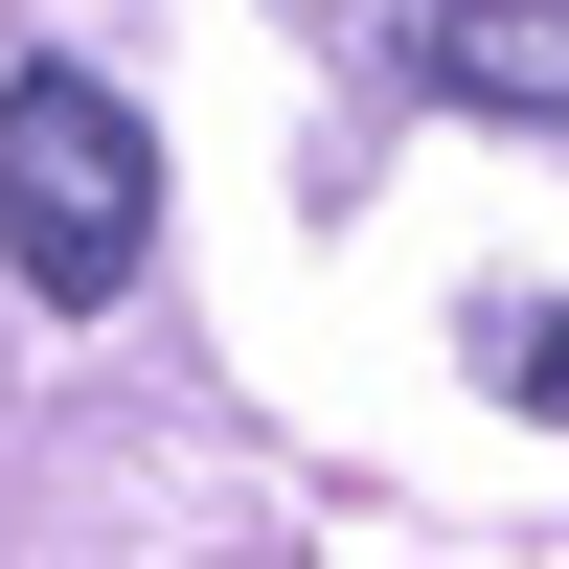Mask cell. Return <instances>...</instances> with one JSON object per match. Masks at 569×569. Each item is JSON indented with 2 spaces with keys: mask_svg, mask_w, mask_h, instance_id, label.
<instances>
[{
  "mask_svg": "<svg viewBox=\"0 0 569 569\" xmlns=\"http://www.w3.org/2000/svg\"><path fill=\"white\" fill-rule=\"evenodd\" d=\"M137 251H160V137H137V91L23 69L0 91V273H23L46 319H114Z\"/></svg>",
  "mask_w": 569,
  "mask_h": 569,
  "instance_id": "6da1fadb",
  "label": "cell"
},
{
  "mask_svg": "<svg viewBox=\"0 0 569 569\" xmlns=\"http://www.w3.org/2000/svg\"><path fill=\"white\" fill-rule=\"evenodd\" d=\"M479 114H569V0H388Z\"/></svg>",
  "mask_w": 569,
  "mask_h": 569,
  "instance_id": "7a4b0ae2",
  "label": "cell"
},
{
  "mask_svg": "<svg viewBox=\"0 0 569 569\" xmlns=\"http://www.w3.org/2000/svg\"><path fill=\"white\" fill-rule=\"evenodd\" d=\"M456 365H479L501 410H569V297H479V319H456Z\"/></svg>",
  "mask_w": 569,
  "mask_h": 569,
  "instance_id": "3957f363",
  "label": "cell"
}]
</instances>
